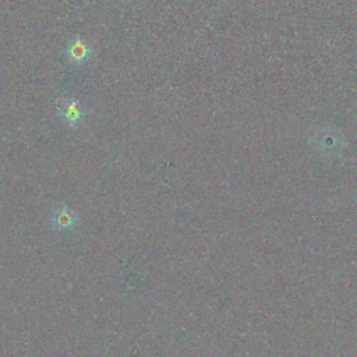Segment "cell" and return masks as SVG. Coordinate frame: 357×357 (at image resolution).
Returning <instances> with one entry per match:
<instances>
[{
  "mask_svg": "<svg viewBox=\"0 0 357 357\" xmlns=\"http://www.w3.org/2000/svg\"><path fill=\"white\" fill-rule=\"evenodd\" d=\"M56 112L61 120L70 129L80 127L88 116L87 109L76 100L61 101V105L56 106Z\"/></svg>",
  "mask_w": 357,
  "mask_h": 357,
  "instance_id": "cell-1",
  "label": "cell"
},
{
  "mask_svg": "<svg viewBox=\"0 0 357 357\" xmlns=\"http://www.w3.org/2000/svg\"><path fill=\"white\" fill-rule=\"evenodd\" d=\"M93 48L90 44L81 38L80 35H76L66 48V56L68 59L76 65V66H84L87 65L93 58Z\"/></svg>",
  "mask_w": 357,
  "mask_h": 357,
  "instance_id": "cell-2",
  "label": "cell"
},
{
  "mask_svg": "<svg viewBox=\"0 0 357 357\" xmlns=\"http://www.w3.org/2000/svg\"><path fill=\"white\" fill-rule=\"evenodd\" d=\"M79 225V215L68 205L58 207L51 216V226L56 232H70Z\"/></svg>",
  "mask_w": 357,
  "mask_h": 357,
  "instance_id": "cell-3",
  "label": "cell"
}]
</instances>
